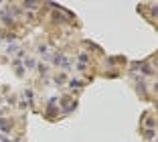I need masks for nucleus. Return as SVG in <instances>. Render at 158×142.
Wrapping results in <instances>:
<instances>
[{"label": "nucleus", "instance_id": "1", "mask_svg": "<svg viewBox=\"0 0 158 142\" xmlns=\"http://www.w3.org/2000/svg\"><path fill=\"white\" fill-rule=\"evenodd\" d=\"M2 47H4V53H6V55H14V53H23V51H20V45H19L16 41H6Z\"/></svg>", "mask_w": 158, "mask_h": 142}, {"label": "nucleus", "instance_id": "2", "mask_svg": "<svg viewBox=\"0 0 158 142\" xmlns=\"http://www.w3.org/2000/svg\"><path fill=\"white\" fill-rule=\"evenodd\" d=\"M53 61H55L57 67H63V69L69 67V59H67V57L63 55V53H59V55H53Z\"/></svg>", "mask_w": 158, "mask_h": 142}, {"label": "nucleus", "instance_id": "3", "mask_svg": "<svg viewBox=\"0 0 158 142\" xmlns=\"http://www.w3.org/2000/svg\"><path fill=\"white\" fill-rule=\"evenodd\" d=\"M39 53H41L45 59H51V57H53V49H51V45H41V47H39Z\"/></svg>", "mask_w": 158, "mask_h": 142}, {"label": "nucleus", "instance_id": "4", "mask_svg": "<svg viewBox=\"0 0 158 142\" xmlns=\"http://www.w3.org/2000/svg\"><path fill=\"white\" fill-rule=\"evenodd\" d=\"M87 61H89V57L85 55V53H81V55L77 57V69H81V71H83V69L87 67Z\"/></svg>", "mask_w": 158, "mask_h": 142}, {"label": "nucleus", "instance_id": "5", "mask_svg": "<svg viewBox=\"0 0 158 142\" xmlns=\"http://www.w3.org/2000/svg\"><path fill=\"white\" fill-rule=\"evenodd\" d=\"M61 104H63V108H65V112H71L75 108V101L69 100V97H65V100H61Z\"/></svg>", "mask_w": 158, "mask_h": 142}, {"label": "nucleus", "instance_id": "6", "mask_svg": "<svg viewBox=\"0 0 158 142\" xmlns=\"http://www.w3.org/2000/svg\"><path fill=\"white\" fill-rule=\"evenodd\" d=\"M8 130H10V122L2 118L0 120V132H8Z\"/></svg>", "mask_w": 158, "mask_h": 142}, {"label": "nucleus", "instance_id": "7", "mask_svg": "<svg viewBox=\"0 0 158 142\" xmlns=\"http://www.w3.org/2000/svg\"><path fill=\"white\" fill-rule=\"evenodd\" d=\"M23 97H24V101H28V104H31V101H33V92H31V89H27V92L23 93Z\"/></svg>", "mask_w": 158, "mask_h": 142}, {"label": "nucleus", "instance_id": "8", "mask_svg": "<svg viewBox=\"0 0 158 142\" xmlns=\"http://www.w3.org/2000/svg\"><path fill=\"white\" fill-rule=\"evenodd\" d=\"M65 75H63V73H61V75H57V77H55V83H57V85H59V83H65Z\"/></svg>", "mask_w": 158, "mask_h": 142}, {"label": "nucleus", "instance_id": "9", "mask_svg": "<svg viewBox=\"0 0 158 142\" xmlns=\"http://www.w3.org/2000/svg\"><path fill=\"white\" fill-rule=\"evenodd\" d=\"M69 85H71V87H81V85H83V81H79V79H73V81H69Z\"/></svg>", "mask_w": 158, "mask_h": 142}, {"label": "nucleus", "instance_id": "10", "mask_svg": "<svg viewBox=\"0 0 158 142\" xmlns=\"http://www.w3.org/2000/svg\"><path fill=\"white\" fill-rule=\"evenodd\" d=\"M0 6H2V2H0Z\"/></svg>", "mask_w": 158, "mask_h": 142}, {"label": "nucleus", "instance_id": "11", "mask_svg": "<svg viewBox=\"0 0 158 142\" xmlns=\"http://www.w3.org/2000/svg\"><path fill=\"white\" fill-rule=\"evenodd\" d=\"M0 114H2V112H0Z\"/></svg>", "mask_w": 158, "mask_h": 142}]
</instances>
